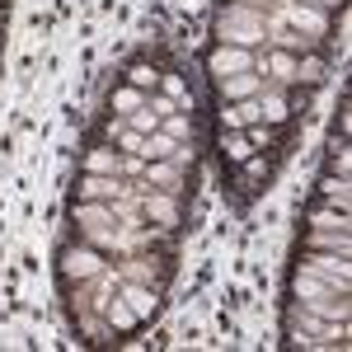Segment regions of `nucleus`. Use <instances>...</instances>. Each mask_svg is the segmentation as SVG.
I'll return each instance as SVG.
<instances>
[{
	"instance_id": "13",
	"label": "nucleus",
	"mask_w": 352,
	"mask_h": 352,
	"mask_svg": "<svg viewBox=\"0 0 352 352\" xmlns=\"http://www.w3.org/2000/svg\"><path fill=\"white\" fill-rule=\"evenodd\" d=\"M235 174H240V184H235V188H240V202H249L254 192H258L263 184H268V174H272V160H268V155H258V151H254V155H249L244 164H235Z\"/></svg>"
},
{
	"instance_id": "21",
	"label": "nucleus",
	"mask_w": 352,
	"mask_h": 352,
	"mask_svg": "<svg viewBox=\"0 0 352 352\" xmlns=\"http://www.w3.org/2000/svg\"><path fill=\"white\" fill-rule=\"evenodd\" d=\"M249 155H254V146H249V136H244V132H221V160L230 164V169L244 164Z\"/></svg>"
},
{
	"instance_id": "19",
	"label": "nucleus",
	"mask_w": 352,
	"mask_h": 352,
	"mask_svg": "<svg viewBox=\"0 0 352 352\" xmlns=\"http://www.w3.org/2000/svg\"><path fill=\"white\" fill-rule=\"evenodd\" d=\"M118 160H122V151H113L109 141H99V146L85 151L80 174H118Z\"/></svg>"
},
{
	"instance_id": "7",
	"label": "nucleus",
	"mask_w": 352,
	"mask_h": 352,
	"mask_svg": "<svg viewBox=\"0 0 352 352\" xmlns=\"http://www.w3.org/2000/svg\"><path fill=\"white\" fill-rule=\"evenodd\" d=\"M254 61H258V52L212 43V47H207V76H212V80H221V76H240V71H254Z\"/></svg>"
},
{
	"instance_id": "22",
	"label": "nucleus",
	"mask_w": 352,
	"mask_h": 352,
	"mask_svg": "<svg viewBox=\"0 0 352 352\" xmlns=\"http://www.w3.org/2000/svg\"><path fill=\"white\" fill-rule=\"evenodd\" d=\"M141 104H146V89H136V85H118V89L109 94V109L118 113V118H127V113H136Z\"/></svg>"
},
{
	"instance_id": "26",
	"label": "nucleus",
	"mask_w": 352,
	"mask_h": 352,
	"mask_svg": "<svg viewBox=\"0 0 352 352\" xmlns=\"http://www.w3.org/2000/svg\"><path fill=\"white\" fill-rule=\"evenodd\" d=\"M127 127H132V132H141V136H151L155 127H160V118H155V113H151L146 104H141L136 113H127Z\"/></svg>"
},
{
	"instance_id": "10",
	"label": "nucleus",
	"mask_w": 352,
	"mask_h": 352,
	"mask_svg": "<svg viewBox=\"0 0 352 352\" xmlns=\"http://www.w3.org/2000/svg\"><path fill=\"white\" fill-rule=\"evenodd\" d=\"M160 76H164V66H155L151 47H141V52L122 66V80L136 85V89H146V94H155V89H160Z\"/></svg>"
},
{
	"instance_id": "4",
	"label": "nucleus",
	"mask_w": 352,
	"mask_h": 352,
	"mask_svg": "<svg viewBox=\"0 0 352 352\" xmlns=\"http://www.w3.org/2000/svg\"><path fill=\"white\" fill-rule=\"evenodd\" d=\"M296 268L315 272V277H329L338 292H348V287H352L348 254H315V249H296Z\"/></svg>"
},
{
	"instance_id": "15",
	"label": "nucleus",
	"mask_w": 352,
	"mask_h": 352,
	"mask_svg": "<svg viewBox=\"0 0 352 352\" xmlns=\"http://www.w3.org/2000/svg\"><path fill=\"white\" fill-rule=\"evenodd\" d=\"M300 249H315V254H348L352 258V230H305Z\"/></svg>"
},
{
	"instance_id": "8",
	"label": "nucleus",
	"mask_w": 352,
	"mask_h": 352,
	"mask_svg": "<svg viewBox=\"0 0 352 352\" xmlns=\"http://www.w3.org/2000/svg\"><path fill=\"white\" fill-rule=\"evenodd\" d=\"M113 292L136 310V320H141V324H151V320L160 315V296H164V292H160V287H151V282H127V277H122Z\"/></svg>"
},
{
	"instance_id": "5",
	"label": "nucleus",
	"mask_w": 352,
	"mask_h": 352,
	"mask_svg": "<svg viewBox=\"0 0 352 352\" xmlns=\"http://www.w3.org/2000/svg\"><path fill=\"white\" fill-rule=\"evenodd\" d=\"M277 19L287 28H296L305 38H315V43H324L329 38V14L324 10H315V5H300V0H287L282 10H277Z\"/></svg>"
},
{
	"instance_id": "16",
	"label": "nucleus",
	"mask_w": 352,
	"mask_h": 352,
	"mask_svg": "<svg viewBox=\"0 0 352 352\" xmlns=\"http://www.w3.org/2000/svg\"><path fill=\"white\" fill-rule=\"evenodd\" d=\"M179 179H184V169H179L174 160H146V174H141L146 188H164V192H174V197H184Z\"/></svg>"
},
{
	"instance_id": "30",
	"label": "nucleus",
	"mask_w": 352,
	"mask_h": 352,
	"mask_svg": "<svg viewBox=\"0 0 352 352\" xmlns=\"http://www.w3.org/2000/svg\"><path fill=\"white\" fill-rule=\"evenodd\" d=\"M300 5H315V10H324V14H333V10H348V0H300Z\"/></svg>"
},
{
	"instance_id": "2",
	"label": "nucleus",
	"mask_w": 352,
	"mask_h": 352,
	"mask_svg": "<svg viewBox=\"0 0 352 352\" xmlns=\"http://www.w3.org/2000/svg\"><path fill=\"white\" fill-rule=\"evenodd\" d=\"M109 263L113 258L104 249L76 240V244H61V254H56V277H61V287H71V282H94Z\"/></svg>"
},
{
	"instance_id": "18",
	"label": "nucleus",
	"mask_w": 352,
	"mask_h": 352,
	"mask_svg": "<svg viewBox=\"0 0 352 352\" xmlns=\"http://www.w3.org/2000/svg\"><path fill=\"white\" fill-rule=\"evenodd\" d=\"M324 66H329V56L315 47V52H300L296 56V80L292 85H305V89H320V80H324ZM287 85V89H292Z\"/></svg>"
},
{
	"instance_id": "11",
	"label": "nucleus",
	"mask_w": 352,
	"mask_h": 352,
	"mask_svg": "<svg viewBox=\"0 0 352 352\" xmlns=\"http://www.w3.org/2000/svg\"><path fill=\"white\" fill-rule=\"evenodd\" d=\"M300 226L305 230H352V217L343 212V207H333V202H310L305 212H300Z\"/></svg>"
},
{
	"instance_id": "14",
	"label": "nucleus",
	"mask_w": 352,
	"mask_h": 352,
	"mask_svg": "<svg viewBox=\"0 0 352 352\" xmlns=\"http://www.w3.org/2000/svg\"><path fill=\"white\" fill-rule=\"evenodd\" d=\"M217 122H221V132H244L249 122H263V113H258V99H240V104H217Z\"/></svg>"
},
{
	"instance_id": "17",
	"label": "nucleus",
	"mask_w": 352,
	"mask_h": 352,
	"mask_svg": "<svg viewBox=\"0 0 352 352\" xmlns=\"http://www.w3.org/2000/svg\"><path fill=\"white\" fill-rule=\"evenodd\" d=\"M71 226H76V230L118 226V217H113V202H76V207H71Z\"/></svg>"
},
{
	"instance_id": "29",
	"label": "nucleus",
	"mask_w": 352,
	"mask_h": 352,
	"mask_svg": "<svg viewBox=\"0 0 352 352\" xmlns=\"http://www.w3.org/2000/svg\"><path fill=\"white\" fill-rule=\"evenodd\" d=\"M118 174H122V179H141V174H146V160H141V155H122V160H118Z\"/></svg>"
},
{
	"instance_id": "27",
	"label": "nucleus",
	"mask_w": 352,
	"mask_h": 352,
	"mask_svg": "<svg viewBox=\"0 0 352 352\" xmlns=\"http://www.w3.org/2000/svg\"><path fill=\"white\" fill-rule=\"evenodd\" d=\"M146 109H151V113H155V118H160V122H164V118H169V113L179 109V104H174L169 94H160V89H155V94H146Z\"/></svg>"
},
{
	"instance_id": "25",
	"label": "nucleus",
	"mask_w": 352,
	"mask_h": 352,
	"mask_svg": "<svg viewBox=\"0 0 352 352\" xmlns=\"http://www.w3.org/2000/svg\"><path fill=\"white\" fill-rule=\"evenodd\" d=\"M160 127L174 136V141H192V136H197V122H192V113H184V109H174Z\"/></svg>"
},
{
	"instance_id": "3",
	"label": "nucleus",
	"mask_w": 352,
	"mask_h": 352,
	"mask_svg": "<svg viewBox=\"0 0 352 352\" xmlns=\"http://www.w3.org/2000/svg\"><path fill=\"white\" fill-rule=\"evenodd\" d=\"M141 221L146 226H160V230H179L184 221V202L164 188H146L141 192Z\"/></svg>"
},
{
	"instance_id": "23",
	"label": "nucleus",
	"mask_w": 352,
	"mask_h": 352,
	"mask_svg": "<svg viewBox=\"0 0 352 352\" xmlns=\"http://www.w3.org/2000/svg\"><path fill=\"white\" fill-rule=\"evenodd\" d=\"M244 136H249V146H254V151H272V146H282V141H287V127L249 122V127H244Z\"/></svg>"
},
{
	"instance_id": "28",
	"label": "nucleus",
	"mask_w": 352,
	"mask_h": 352,
	"mask_svg": "<svg viewBox=\"0 0 352 352\" xmlns=\"http://www.w3.org/2000/svg\"><path fill=\"white\" fill-rule=\"evenodd\" d=\"M113 141L122 146V155H141V141H146V136H141V132H132V127H122V132L113 136Z\"/></svg>"
},
{
	"instance_id": "20",
	"label": "nucleus",
	"mask_w": 352,
	"mask_h": 352,
	"mask_svg": "<svg viewBox=\"0 0 352 352\" xmlns=\"http://www.w3.org/2000/svg\"><path fill=\"white\" fill-rule=\"evenodd\" d=\"M320 202H333V207L348 212L352 207V184L343 179V174H324V179H320Z\"/></svg>"
},
{
	"instance_id": "6",
	"label": "nucleus",
	"mask_w": 352,
	"mask_h": 352,
	"mask_svg": "<svg viewBox=\"0 0 352 352\" xmlns=\"http://www.w3.org/2000/svg\"><path fill=\"white\" fill-rule=\"evenodd\" d=\"M263 85H268V76L254 66V71H240V76H221V80H212V89H217V104H240V99H258Z\"/></svg>"
},
{
	"instance_id": "24",
	"label": "nucleus",
	"mask_w": 352,
	"mask_h": 352,
	"mask_svg": "<svg viewBox=\"0 0 352 352\" xmlns=\"http://www.w3.org/2000/svg\"><path fill=\"white\" fill-rule=\"evenodd\" d=\"M174 146H179V141L164 132V127H155V132L141 141V160H169V155H174Z\"/></svg>"
},
{
	"instance_id": "1",
	"label": "nucleus",
	"mask_w": 352,
	"mask_h": 352,
	"mask_svg": "<svg viewBox=\"0 0 352 352\" xmlns=\"http://www.w3.org/2000/svg\"><path fill=\"white\" fill-rule=\"evenodd\" d=\"M212 33L226 47H244V52H263L268 47V14L244 5V0H226L212 19Z\"/></svg>"
},
{
	"instance_id": "12",
	"label": "nucleus",
	"mask_w": 352,
	"mask_h": 352,
	"mask_svg": "<svg viewBox=\"0 0 352 352\" xmlns=\"http://www.w3.org/2000/svg\"><path fill=\"white\" fill-rule=\"evenodd\" d=\"M258 113H263L268 127H287V122H292V99H287V89L268 80L258 89Z\"/></svg>"
},
{
	"instance_id": "9",
	"label": "nucleus",
	"mask_w": 352,
	"mask_h": 352,
	"mask_svg": "<svg viewBox=\"0 0 352 352\" xmlns=\"http://www.w3.org/2000/svg\"><path fill=\"white\" fill-rule=\"evenodd\" d=\"M99 315H104V329H109V338H113V343H122L127 333H136V329H141L136 310H132V305H127L122 296H118V292H113V296L104 300V305H99Z\"/></svg>"
}]
</instances>
